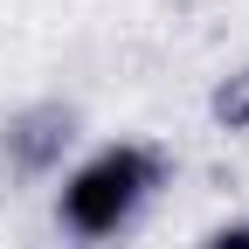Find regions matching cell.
<instances>
[{
    "instance_id": "obj_1",
    "label": "cell",
    "mask_w": 249,
    "mask_h": 249,
    "mask_svg": "<svg viewBox=\"0 0 249 249\" xmlns=\"http://www.w3.org/2000/svg\"><path fill=\"white\" fill-rule=\"evenodd\" d=\"M166 180V152L145 145V139H118V145H97L90 160L62 180L55 194V222L70 229L76 242H111L118 229H132V214L160 194Z\"/></svg>"
},
{
    "instance_id": "obj_3",
    "label": "cell",
    "mask_w": 249,
    "mask_h": 249,
    "mask_svg": "<svg viewBox=\"0 0 249 249\" xmlns=\"http://www.w3.org/2000/svg\"><path fill=\"white\" fill-rule=\"evenodd\" d=\"M208 111H214V124H222V132H249V70H235V76L214 83Z\"/></svg>"
},
{
    "instance_id": "obj_2",
    "label": "cell",
    "mask_w": 249,
    "mask_h": 249,
    "mask_svg": "<svg viewBox=\"0 0 249 249\" xmlns=\"http://www.w3.org/2000/svg\"><path fill=\"white\" fill-rule=\"evenodd\" d=\"M70 145H76V111L55 104V97L49 104H28V111H14L7 124H0V166L21 173V180L55 173Z\"/></svg>"
},
{
    "instance_id": "obj_4",
    "label": "cell",
    "mask_w": 249,
    "mask_h": 249,
    "mask_svg": "<svg viewBox=\"0 0 249 249\" xmlns=\"http://www.w3.org/2000/svg\"><path fill=\"white\" fill-rule=\"evenodd\" d=\"M201 249H249V222H222L214 235H201Z\"/></svg>"
}]
</instances>
